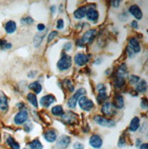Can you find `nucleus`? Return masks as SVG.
Returning a JSON list of instances; mask_svg holds the SVG:
<instances>
[{"instance_id": "16", "label": "nucleus", "mask_w": 148, "mask_h": 149, "mask_svg": "<svg viewBox=\"0 0 148 149\" xmlns=\"http://www.w3.org/2000/svg\"><path fill=\"white\" fill-rule=\"evenodd\" d=\"M86 16H87V18L89 19V20H91L92 22H96L99 18V13L96 9L91 8V9L87 10Z\"/></svg>"}, {"instance_id": "1", "label": "nucleus", "mask_w": 148, "mask_h": 149, "mask_svg": "<svg viewBox=\"0 0 148 149\" xmlns=\"http://www.w3.org/2000/svg\"><path fill=\"white\" fill-rule=\"evenodd\" d=\"M96 34H97V30H96V29L88 30L86 33L83 35V37L81 38V40L79 41V43H77V44H79L80 46H83V45H85V44L92 43L93 41V40L95 38V37H96Z\"/></svg>"}, {"instance_id": "36", "label": "nucleus", "mask_w": 148, "mask_h": 149, "mask_svg": "<svg viewBox=\"0 0 148 149\" xmlns=\"http://www.w3.org/2000/svg\"><path fill=\"white\" fill-rule=\"evenodd\" d=\"M64 28V21L63 19H59L57 22V29H62Z\"/></svg>"}, {"instance_id": "2", "label": "nucleus", "mask_w": 148, "mask_h": 149, "mask_svg": "<svg viewBox=\"0 0 148 149\" xmlns=\"http://www.w3.org/2000/svg\"><path fill=\"white\" fill-rule=\"evenodd\" d=\"M86 93V91L85 89H83V88H81L79 89L77 92L70 97V98L69 99L68 101V106L69 108H74L77 104V102H78L79 99L81 98V97L83 95V94H85Z\"/></svg>"}, {"instance_id": "11", "label": "nucleus", "mask_w": 148, "mask_h": 149, "mask_svg": "<svg viewBox=\"0 0 148 149\" xmlns=\"http://www.w3.org/2000/svg\"><path fill=\"white\" fill-rule=\"evenodd\" d=\"M129 12L136 19H138V20L142 19V17H143V12H142V10H141V8H139L137 5L131 6L130 8H129Z\"/></svg>"}, {"instance_id": "3", "label": "nucleus", "mask_w": 148, "mask_h": 149, "mask_svg": "<svg viewBox=\"0 0 148 149\" xmlns=\"http://www.w3.org/2000/svg\"><path fill=\"white\" fill-rule=\"evenodd\" d=\"M94 121L96 124H98L101 126H104V127H113L115 125V123L113 120L110 119H107L104 116H101V115H96L94 116Z\"/></svg>"}, {"instance_id": "45", "label": "nucleus", "mask_w": 148, "mask_h": 149, "mask_svg": "<svg viewBox=\"0 0 148 149\" xmlns=\"http://www.w3.org/2000/svg\"><path fill=\"white\" fill-rule=\"evenodd\" d=\"M140 149H148V145H147L146 143H145V144H143L142 146H141V147H140Z\"/></svg>"}, {"instance_id": "28", "label": "nucleus", "mask_w": 148, "mask_h": 149, "mask_svg": "<svg viewBox=\"0 0 148 149\" xmlns=\"http://www.w3.org/2000/svg\"><path fill=\"white\" fill-rule=\"evenodd\" d=\"M28 101L33 105L35 108L38 107V100H37V97L34 93H28Z\"/></svg>"}, {"instance_id": "18", "label": "nucleus", "mask_w": 148, "mask_h": 149, "mask_svg": "<svg viewBox=\"0 0 148 149\" xmlns=\"http://www.w3.org/2000/svg\"><path fill=\"white\" fill-rule=\"evenodd\" d=\"M86 13H87V8H86V6H81V8H79L74 12V17L77 19H81V18H83L85 17Z\"/></svg>"}, {"instance_id": "25", "label": "nucleus", "mask_w": 148, "mask_h": 149, "mask_svg": "<svg viewBox=\"0 0 148 149\" xmlns=\"http://www.w3.org/2000/svg\"><path fill=\"white\" fill-rule=\"evenodd\" d=\"M8 108V99L5 95H3L2 97H0V109L2 111H6Z\"/></svg>"}, {"instance_id": "41", "label": "nucleus", "mask_w": 148, "mask_h": 149, "mask_svg": "<svg viewBox=\"0 0 148 149\" xmlns=\"http://www.w3.org/2000/svg\"><path fill=\"white\" fill-rule=\"evenodd\" d=\"M118 146H119L120 147H123V146H125V144H124V138L120 140Z\"/></svg>"}, {"instance_id": "48", "label": "nucleus", "mask_w": 148, "mask_h": 149, "mask_svg": "<svg viewBox=\"0 0 148 149\" xmlns=\"http://www.w3.org/2000/svg\"><path fill=\"white\" fill-rule=\"evenodd\" d=\"M51 9H52V13H54V10H55V6H52V8H51Z\"/></svg>"}, {"instance_id": "40", "label": "nucleus", "mask_w": 148, "mask_h": 149, "mask_svg": "<svg viewBox=\"0 0 148 149\" xmlns=\"http://www.w3.org/2000/svg\"><path fill=\"white\" fill-rule=\"evenodd\" d=\"M45 29V25L44 24H38V31H43Z\"/></svg>"}, {"instance_id": "32", "label": "nucleus", "mask_w": 148, "mask_h": 149, "mask_svg": "<svg viewBox=\"0 0 148 149\" xmlns=\"http://www.w3.org/2000/svg\"><path fill=\"white\" fill-rule=\"evenodd\" d=\"M12 47V44L8 43L5 40H0V48L2 49H10Z\"/></svg>"}, {"instance_id": "34", "label": "nucleus", "mask_w": 148, "mask_h": 149, "mask_svg": "<svg viewBox=\"0 0 148 149\" xmlns=\"http://www.w3.org/2000/svg\"><path fill=\"white\" fill-rule=\"evenodd\" d=\"M130 82L132 83V84H136L139 81H140V78L138 77V76H135V75H132L131 77H130Z\"/></svg>"}, {"instance_id": "33", "label": "nucleus", "mask_w": 148, "mask_h": 149, "mask_svg": "<svg viewBox=\"0 0 148 149\" xmlns=\"http://www.w3.org/2000/svg\"><path fill=\"white\" fill-rule=\"evenodd\" d=\"M58 35V32L57 31H51L50 33L49 34V37H48V42H50V41H52L54 38H56V36Z\"/></svg>"}, {"instance_id": "46", "label": "nucleus", "mask_w": 148, "mask_h": 149, "mask_svg": "<svg viewBox=\"0 0 148 149\" xmlns=\"http://www.w3.org/2000/svg\"><path fill=\"white\" fill-rule=\"evenodd\" d=\"M17 107H18V108H23V107H24V103H23V102L18 103V104H17Z\"/></svg>"}, {"instance_id": "38", "label": "nucleus", "mask_w": 148, "mask_h": 149, "mask_svg": "<svg viewBox=\"0 0 148 149\" xmlns=\"http://www.w3.org/2000/svg\"><path fill=\"white\" fill-rule=\"evenodd\" d=\"M72 43L68 42V43H66L65 45H64V49H65L66 51H69V50H70V49H72Z\"/></svg>"}, {"instance_id": "17", "label": "nucleus", "mask_w": 148, "mask_h": 149, "mask_svg": "<svg viewBox=\"0 0 148 149\" xmlns=\"http://www.w3.org/2000/svg\"><path fill=\"white\" fill-rule=\"evenodd\" d=\"M124 105V98L123 96L120 94H116L114 97V101H113V106L114 108L117 109H121L123 108Z\"/></svg>"}, {"instance_id": "31", "label": "nucleus", "mask_w": 148, "mask_h": 149, "mask_svg": "<svg viewBox=\"0 0 148 149\" xmlns=\"http://www.w3.org/2000/svg\"><path fill=\"white\" fill-rule=\"evenodd\" d=\"M127 73V69L125 64H123L122 66H120V68L117 70V76H121V77H124V74Z\"/></svg>"}, {"instance_id": "5", "label": "nucleus", "mask_w": 148, "mask_h": 149, "mask_svg": "<svg viewBox=\"0 0 148 149\" xmlns=\"http://www.w3.org/2000/svg\"><path fill=\"white\" fill-rule=\"evenodd\" d=\"M78 102H79L80 107L82 110H84V111H91L94 106V103L92 102V101H91L90 99H88L87 97H84V96H81Z\"/></svg>"}, {"instance_id": "47", "label": "nucleus", "mask_w": 148, "mask_h": 149, "mask_svg": "<svg viewBox=\"0 0 148 149\" xmlns=\"http://www.w3.org/2000/svg\"><path fill=\"white\" fill-rule=\"evenodd\" d=\"M35 74H36V72H31L28 74V77H29V78H32V75H34V76H35Z\"/></svg>"}, {"instance_id": "22", "label": "nucleus", "mask_w": 148, "mask_h": 149, "mask_svg": "<svg viewBox=\"0 0 148 149\" xmlns=\"http://www.w3.org/2000/svg\"><path fill=\"white\" fill-rule=\"evenodd\" d=\"M44 36L45 34L44 33H38L35 35L34 37V40H33V43H34V46L35 48H38L40 47V45L41 44L42 40H43V38H44Z\"/></svg>"}, {"instance_id": "9", "label": "nucleus", "mask_w": 148, "mask_h": 149, "mask_svg": "<svg viewBox=\"0 0 148 149\" xmlns=\"http://www.w3.org/2000/svg\"><path fill=\"white\" fill-rule=\"evenodd\" d=\"M62 121H64L65 123L69 125H72L74 123H76L78 121V115H76L74 113H72V112H69L67 113L62 115Z\"/></svg>"}, {"instance_id": "49", "label": "nucleus", "mask_w": 148, "mask_h": 149, "mask_svg": "<svg viewBox=\"0 0 148 149\" xmlns=\"http://www.w3.org/2000/svg\"><path fill=\"white\" fill-rule=\"evenodd\" d=\"M0 137H1V136H0Z\"/></svg>"}, {"instance_id": "12", "label": "nucleus", "mask_w": 148, "mask_h": 149, "mask_svg": "<svg viewBox=\"0 0 148 149\" xmlns=\"http://www.w3.org/2000/svg\"><path fill=\"white\" fill-rule=\"evenodd\" d=\"M69 143H70V137L68 136V135H63L57 142V147L60 149H65L69 146Z\"/></svg>"}, {"instance_id": "8", "label": "nucleus", "mask_w": 148, "mask_h": 149, "mask_svg": "<svg viewBox=\"0 0 148 149\" xmlns=\"http://www.w3.org/2000/svg\"><path fill=\"white\" fill-rule=\"evenodd\" d=\"M74 61L77 65L83 66L89 61V56L84 53H78L74 57Z\"/></svg>"}, {"instance_id": "43", "label": "nucleus", "mask_w": 148, "mask_h": 149, "mask_svg": "<svg viewBox=\"0 0 148 149\" xmlns=\"http://www.w3.org/2000/svg\"><path fill=\"white\" fill-rule=\"evenodd\" d=\"M131 25H132V27H133V28H138V24H137L136 20L133 21V22L131 23Z\"/></svg>"}, {"instance_id": "37", "label": "nucleus", "mask_w": 148, "mask_h": 149, "mask_svg": "<svg viewBox=\"0 0 148 149\" xmlns=\"http://www.w3.org/2000/svg\"><path fill=\"white\" fill-rule=\"evenodd\" d=\"M73 148L74 149H84V146H83L81 143H79V142H77L73 145Z\"/></svg>"}, {"instance_id": "21", "label": "nucleus", "mask_w": 148, "mask_h": 149, "mask_svg": "<svg viewBox=\"0 0 148 149\" xmlns=\"http://www.w3.org/2000/svg\"><path fill=\"white\" fill-rule=\"evenodd\" d=\"M29 89L34 91L37 94H38V93H40V92L42 91V86L38 81H34L29 84Z\"/></svg>"}, {"instance_id": "29", "label": "nucleus", "mask_w": 148, "mask_h": 149, "mask_svg": "<svg viewBox=\"0 0 148 149\" xmlns=\"http://www.w3.org/2000/svg\"><path fill=\"white\" fill-rule=\"evenodd\" d=\"M51 112L52 113L56 116H60V115H62L64 113V111H63V108L60 106V105H56L52 108L51 110Z\"/></svg>"}, {"instance_id": "26", "label": "nucleus", "mask_w": 148, "mask_h": 149, "mask_svg": "<svg viewBox=\"0 0 148 149\" xmlns=\"http://www.w3.org/2000/svg\"><path fill=\"white\" fill-rule=\"evenodd\" d=\"M6 143H8V145L12 148V149H19L20 148V146H19L18 143H17V142L15 141V139L9 136L8 138V140H6Z\"/></svg>"}, {"instance_id": "42", "label": "nucleus", "mask_w": 148, "mask_h": 149, "mask_svg": "<svg viewBox=\"0 0 148 149\" xmlns=\"http://www.w3.org/2000/svg\"><path fill=\"white\" fill-rule=\"evenodd\" d=\"M127 52H128V54H130L131 57H133V53H134L133 51L129 47H127Z\"/></svg>"}, {"instance_id": "19", "label": "nucleus", "mask_w": 148, "mask_h": 149, "mask_svg": "<svg viewBox=\"0 0 148 149\" xmlns=\"http://www.w3.org/2000/svg\"><path fill=\"white\" fill-rule=\"evenodd\" d=\"M16 29H17V24L12 20L8 21L5 26V29L6 31V33H8V34L14 33V32L16 31Z\"/></svg>"}, {"instance_id": "30", "label": "nucleus", "mask_w": 148, "mask_h": 149, "mask_svg": "<svg viewBox=\"0 0 148 149\" xmlns=\"http://www.w3.org/2000/svg\"><path fill=\"white\" fill-rule=\"evenodd\" d=\"M107 93L105 91H101V92H99V95L97 97V100H98V102L99 103H101L102 102H104L106 99H107Z\"/></svg>"}, {"instance_id": "20", "label": "nucleus", "mask_w": 148, "mask_h": 149, "mask_svg": "<svg viewBox=\"0 0 148 149\" xmlns=\"http://www.w3.org/2000/svg\"><path fill=\"white\" fill-rule=\"evenodd\" d=\"M139 126H140V119L138 117H134L131 121V124H130V126H129V130L132 131V132H135L136 130H138Z\"/></svg>"}, {"instance_id": "27", "label": "nucleus", "mask_w": 148, "mask_h": 149, "mask_svg": "<svg viewBox=\"0 0 148 149\" xmlns=\"http://www.w3.org/2000/svg\"><path fill=\"white\" fill-rule=\"evenodd\" d=\"M29 147L31 149H42L43 146H42V144L40 142L38 139H35L33 141H31L30 143L28 144Z\"/></svg>"}, {"instance_id": "23", "label": "nucleus", "mask_w": 148, "mask_h": 149, "mask_svg": "<svg viewBox=\"0 0 148 149\" xmlns=\"http://www.w3.org/2000/svg\"><path fill=\"white\" fill-rule=\"evenodd\" d=\"M136 85V90L138 91L139 93H145L147 91V83L145 81H138Z\"/></svg>"}, {"instance_id": "39", "label": "nucleus", "mask_w": 148, "mask_h": 149, "mask_svg": "<svg viewBox=\"0 0 148 149\" xmlns=\"http://www.w3.org/2000/svg\"><path fill=\"white\" fill-rule=\"evenodd\" d=\"M97 90H98V92H101V91H105V86L104 85V84H98L97 85Z\"/></svg>"}, {"instance_id": "35", "label": "nucleus", "mask_w": 148, "mask_h": 149, "mask_svg": "<svg viewBox=\"0 0 148 149\" xmlns=\"http://www.w3.org/2000/svg\"><path fill=\"white\" fill-rule=\"evenodd\" d=\"M21 22L23 24H27L28 25V24H32L34 22V20L31 17H24V18L21 19Z\"/></svg>"}, {"instance_id": "7", "label": "nucleus", "mask_w": 148, "mask_h": 149, "mask_svg": "<svg viewBox=\"0 0 148 149\" xmlns=\"http://www.w3.org/2000/svg\"><path fill=\"white\" fill-rule=\"evenodd\" d=\"M101 113L107 116H113L115 114V108L113 103L111 102H104L101 106Z\"/></svg>"}, {"instance_id": "44", "label": "nucleus", "mask_w": 148, "mask_h": 149, "mask_svg": "<svg viewBox=\"0 0 148 149\" xmlns=\"http://www.w3.org/2000/svg\"><path fill=\"white\" fill-rule=\"evenodd\" d=\"M120 3H121V1H119V0H118V1H113V6H115V8H117Z\"/></svg>"}, {"instance_id": "6", "label": "nucleus", "mask_w": 148, "mask_h": 149, "mask_svg": "<svg viewBox=\"0 0 148 149\" xmlns=\"http://www.w3.org/2000/svg\"><path fill=\"white\" fill-rule=\"evenodd\" d=\"M28 118V113L27 110H21V111H19L14 118V122L15 124L17 125H23L25 122H27Z\"/></svg>"}, {"instance_id": "24", "label": "nucleus", "mask_w": 148, "mask_h": 149, "mask_svg": "<svg viewBox=\"0 0 148 149\" xmlns=\"http://www.w3.org/2000/svg\"><path fill=\"white\" fill-rule=\"evenodd\" d=\"M125 83V81H124V77H121V76H117L116 78H115L114 80V86L120 89L122 88Z\"/></svg>"}, {"instance_id": "4", "label": "nucleus", "mask_w": 148, "mask_h": 149, "mask_svg": "<svg viewBox=\"0 0 148 149\" xmlns=\"http://www.w3.org/2000/svg\"><path fill=\"white\" fill-rule=\"evenodd\" d=\"M57 66L60 70H68L70 66H72V57L69 55H64L59 61V62H58Z\"/></svg>"}, {"instance_id": "13", "label": "nucleus", "mask_w": 148, "mask_h": 149, "mask_svg": "<svg viewBox=\"0 0 148 149\" xmlns=\"http://www.w3.org/2000/svg\"><path fill=\"white\" fill-rule=\"evenodd\" d=\"M90 145L93 148H100L102 146V140L97 134H94L90 138Z\"/></svg>"}, {"instance_id": "10", "label": "nucleus", "mask_w": 148, "mask_h": 149, "mask_svg": "<svg viewBox=\"0 0 148 149\" xmlns=\"http://www.w3.org/2000/svg\"><path fill=\"white\" fill-rule=\"evenodd\" d=\"M56 101L55 96L52 94H48V95H45L43 96L42 98L40 99V104L43 107H49L50 106L52 103Z\"/></svg>"}, {"instance_id": "15", "label": "nucleus", "mask_w": 148, "mask_h": 149, "mask_svg": "<svg viewBox=\"0 0 148 149\" xmlns=\"http://www.w3.org/2000/svg\"><path fill=\"white\" fill-rule=\"evenodd\" d=\"M44 138L46 139V141L49 142V143H53L57 138V133L53 129H49V130H48L44 134Z\"/></svg>"}, {"instance_id": "14", "label": "nucleus", "mask_w": 148, "mask_h": 149, "mask_svg": "<svg viewBox=\"0 0 148 149\" xmlns=\"http://www.w3.org/2000/svg\"><path fill=\"white\" fill-rule=\"evenodd\" d=\"M129 48L133 51L134 53L135 52H140L141 50V46H140V43L139 41L136 40L135 38H131L129 40Z\"/></svg>"}]
</instances>
